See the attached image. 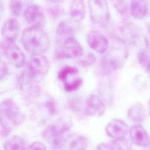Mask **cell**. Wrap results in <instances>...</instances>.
Segmentation results:
<instances>
[{
	"mask_svg": "<svg viewBox=\"0 0 150 150\" xmlns=\"http://www.w3.org/2000/svg\"><path fill=\"white\" fill-rule=\"evenodd\" d=\"M128 56L127 45L117 39L103 53L101 62L102 69L106 73L117 70L123 67Z\"/></svg>",
	"mask_w": 150,
	"mask_h": 150,
	"instance_id": "obj_1",
	"label": "cell"
},
{
	"mask_svg": "<svg viewBox=\"0 0 150 150\" xmlns=\"http://www.w3.org/2000/svg\"><path fill=\"white\" fill-rule=\"evenodd\" d=\"M22 42L25 50L34 54H40L46 51L50 46V39L42 29L29 28L24 30Z\"/></svg>",
	"mask_w": 150,
	"mask_h": 150,
	"instance_id": "obj_2",
	"label": "cell"
},
{
	"mask_svg": "<svg viewBox=\"0 0 150 150\" xmlns=\"http://www.w3.org/2000/svg\"><path fill=\"white\" fill-rule=\"evenodd\" d=\"M24 120V115L18 104L10 98L0 104V125L6 132L19 127Z\"/></svg>",
	"mask_w": 150,
	"mask_h": 150,
	"instance_id": "obj_3",
	"label": "cell"
},
{
	"mask_svg": "<svg viewBox=\"0 0 150 150\" xmlns=\"http://www.w3.org/2000/svg\"><path fill=\"white\" fill-rule=\"evenodd\" d=\"M71 127V121L68 118H62L56 124L47 126L43 132V137L49 146L54 149L64 146V134Z\"/></svg>",
	"mask_w": 150,
	"mask_h": 150,
	"instance_id": "obj_4",
	"label": "cell"
},
{
	"mask_svg": "<svg viewBox=\"0 0 150 150\" xmlns=\"http://www.w3.org/2000/svg\"><path fill=\"white\" fill-rule=\"evenodd\" d=\"M91 20L95 24L104 27L110 20V11L105 1H90L88 2Z\"/></svg>",
	"mask_w": 150,
	"mask_h": 150,
	"instance_id": "obj_5",
	"label": "cell"
},
{
	"mask_svg": "<svg viewBox=\"0 0 150 150\" xmlns=\"http://www.w3.org/2000/svg\"><path fill=\"white\" fill-rule=\"evenodd\" d=\"M49 67V61L45 56L34 54L29 63L28 75L35 82L40 81L47 74Z\"/></svg>",
	"mask_w": 150,
	"mask_h": 150,
	"instance_id": "obj_6",
	"label": "cell"
},
{
	"mask_svg": "<svg viewBox=\"0 0 150 150\" xmlns=\"http://www.w3.org/2000/svg\"><path fill=\"white\" fill-rule=\"evenodd\" d=\"M79 72L78 69L74 66H65L59 72L58 74L59 79L63 83L66 91L71 92L78 89L83 83V80L80 78H73Z\"/></svg>",
	"mask_w": 150,
	"mask_h": 150,
	"instance_id": "obj_7",
	"label": "cell"
},
{
	"mask_svg": "<svg viewBox=\"0 0 150 150\" xmlns=\"http://www.w3.org/2000/svg\"><path fill=\"white\" fill-rule=\"evenodd\" d=\"M83 50L75 38L66 40L57 51V56L59 58L73 59L81 56Z\"/></svg>",
	"mask_w": 150,
	"mask_h": 150,
	"instance_id": "obj_8",
	"label": "cell"
},
{
	"mask_svg": "<svg viewBox=\"0 0 150 150\" xmlns=\"http://www.w3.org/2000/svg\"><path fill=\"white\" fill-rule=\"evenodd\" d=\"M24 17L32 28H40L44 26L45 17L42 8L37 4H30L25 10Z\"/></svg>",
	"mask_w": 150,
	"mask_h": 150,
	"instance_id": "obj_9",
	"label": "cell"
},
{
	"mask_svg": "<svg viewBox=\"0 0 150 150\" xmlns=\"http://www.w3.org/2000/svg\"><path fill=\"white\" fill-rule=\"evenodd\" d=\"M140 29L136 24L128 22L125 23L120 29V38L121 42L125 45H134L139 39Z\"/></svg>",
	"mask_w": 150,
	"mask_h": 150,
	"instance_id": "obj_10",
	"label": "cell"
},
{
	"mask_svg": "<svg viewBox=\"0 0 150 150\" xmlns=\"http://www.w3.org/2000/svg\"><path fill=\"white\" fill-rule=\"evenodd\" d=\"M87 42L88 46L98 53L103 54L109 46L108 39L99 31L96 30L88 32Z\"/></svg>",
	"mask_w": 150,
	"mask_h": 150,
	"instance_id": "obj_11",
	"label": "cell"
},
{
	"mask_svg": "<svg viewBox=\"0 0 150 150\" xmlns=\"http://www.w3.org/2000/svg\"><path fill=\"white\" fill-rule=\"evenodd\" d=\"M4 53L9 62L14 66L20 67L25 61V57L22 50L14 42H8L4 46Z\"/></svg>",
	"mask_w": 150,
	"mask_h": 150,
	"instance_id": "obj_12",
	"label": "cell"
},
{
	"mask_svg": "<svg viewBox=\"0 0 150 150\" xmlns=\"http://www.w3.org/2000/svg\"><path fill=\"white\" fill-rule=\"evenodd\" d=\"M105 110L104 103L97 95H91L86 100L84 111L87 115L93 117L102 116Z\"/></svg>",
	"mask_w": 150,
	"mask_h": 150,
	"instance_id": "obj_13",
	"label": "cell"
},
{
	"mask_svg": "<svg viewBox=\"0 0 150 150\" xmlns=\"http://www.w3.org/2000/svg\"><path fill=\"white\" fill-rule=\"evenodd\" d=\"M128 131L127 124L123 120L114 119L110 121L105 127L107 135L114 139L124 138Z\"/></svg>",
	"mask_w": 150,
	"mask_h": 150,
	"instance_id": "obj_14",
	"label": "cell"
},
{
	"mask_svg": "<svg viewBox=\"0 0 150 150\" xmlns=\"http://www.w3.org/2000/svg\"><path fill=\"white\" fill-rule=\"evenodd\" d=\"M129 135L131 142L137 146L146 147L149 143L148 133L139 124L132 126L129 130Z\"/></svg>",
	"mask_w": 150,
	"mask_h": 150,
	"instance_id": "obj_15",
	"label": "cell"
},
{
	"mask_svg": "<svg viewBox=\"0 0 150 150\" xmlns=\"http://www.w3.org/2000/svg\"><path fill=\"white\" fill-rule=\"evenodd\" d=\"M87 142L86 138L77 133H71L64 137L66 150H86Z\"/></svg>",
	"mask_w": 150,
	"mask_h": 150,
	"instance_id": "obj_16",
	"label": "cell"
},
{
	"mask_svg": "<svg viewBox=\"0 0 150 150\" xmlns=\"http://www.w3.org/2000/svg\"><path fill=\"white\" fill-rule=\"evenodd\" d=\"M19 32V26L15 18L7 20L2 28V35L8 42H14Z\"/></svg>",
	"mask_w": 150,
	"mask_h": 150,
	"instance_id": "obj_17",
	"label": "cell"
},
{
	"mask_svg": "<svg viewBox=\"0 0 150 150\" xmlns=\"http://www.w3.org/2000/svg\"><path fill=\"white\" fill-rule=\"evenodd\" d=\"M75 31L72 25L67 21H62L57 25L56 32V42L62 45L66 40L74 38Z\"/></svg>",
	"mask_w": 150,
	"mask_h": 150,
	"instance_id": "obj_18",
	"label": "cell"
},
{
	"mask_svg": "<svg viewBox=\"0 0 150 150\" xmlns=\"http://www.w3.org/2000/svg\"><path fill=\"white\" fill-rule=\"evenodd\" d=\"M127 117L131 121L139 124L146 119V113L144 107L141 103L133 104L127 111Z\"/></svg>",
	"mask_w": 150,
	"mask_h": 150,
	"instance_id": "obj_19",
	"label": "cell"
},
{
	"mask_svg": "<svg viewBox=\"0 0 150 150\" xmlns=\"http://www.w3.org/2000/svg\"><path fill=\"white\" fill-rule=\"evenodd\" d=\"M70 15L73 21L76 22L82 21L86 15V8L84 2L80 0L71 1L70 7Z\"/></svg>",
	"mask_w": 150,
	"mask_h": 150,
	"instance_id": "obj_20",
	"label": "cell"
},
{
	"mask_svg": "<svg viewBox=\"0 0 150 150\" xmlns=\"http://www.w3.org/2000/svg\"><path fill=\"white\" fill-rule=\"evenodd\" d=\"M130 11L132 16L137 19H142L146 15L148 4L146 1H132L129 5Z\"/></svg>",
	"mask_w": 150,
	"mask_h": 150,
	"instance_id": "obj_21",
	"label": "cell"
},
{
	"mask_svg": "<svg viewBox=\"0 0 150 150\" xmlns=\"http://www.w3.org/2000/svg\"><path fill=\"white\" fill-rule=\"evenodd\" d=\"M4 150H27V142L19 135H13L5 141Z\"/></svg>",
	"mask_w": 150,
	"mask_h": 150,
	"instance_id": "obj_22",
	"label": "cell"
},
{
	"mask_svg": "<svg viewBox=\"0 0 150 150\" xmlns=\"http://www.w3.org/2000/svg\"><path fill=\"white\" fill-rule=\"evenodd\" d=\"M110 146L111 150H133L131 142L125 138L114 139Z\"/></svg>",
	"mask_w": 150,
	"mask_h": 150,
	"instance_id": "obj_23",
	"label": "cell"
},
{
	"mask_svg": "<svg viewBox=\"0 0 150 150\" xmlns=\"http://www.w3.org/2000/svg\"><path fill=\"white\" fill-rule=\"evenodd\" d=\"M138 61L139 63L144 67L147 68L150 64V54L146 50L139 51L138 54Z\"/></svg>",
	"mask_w": 150,
	"mask_h": 150,
	"instance_id": "obj_24",
	"label": "cell"
},
{
	"mask_svg": "<svg viewBox=\"0 0 150 150\" xmlns=\"http://www.w3.org/2000/svg\"><path fill=\"white\" fill-rule=\"evenodd\" d=\"M9 7L12 13L14 15L18 16L20 15L23 8V2L17 1H11Z\"/></svg>",
	"mask_w": 150,
	"mask_h": 150,
	"instance_id": "obj_25",
	"label": "cell"
},
{
	"mask_svg": "<svg viewBox=\"0 0 150 150\" xmlns=\"http://www.w3.org/2000/svg\"><path fill=\"white\" fill-rule=\"evenodd\" d=\"M128 2L126 1H116L114 2V6L120 13L124 15L128 11Z\"/></svg>",
	"mask_w": 150,
	"mask_h": 150,
	"instance_id": "obj_26",
	"label": "cell"
},
{
	"mask_svg": "<svg viewBox=\"0 0 150 150\" xmlns=\"http://www.w3.org/2000/svg\"><path fill=\"white\" fill-rule=\"evenodd\" d=\"M96 60L95 56L90 52H88L87 55L82 57L80 60H79L80 64L83 65L84 66H88L93 64Z\"/></svg>",
	"mask_w": 150,
	"mask_h": 150,
	"instance_id": "obj_27",
	"label": "cell"
},
{
	"mask_svg": "<svg viewBox=\"0 0 150 150\" xmlns=\"http://www.w3.org/2000/svg\"><path fill=\"white\" fill-rule=\"evenodd\" d=\"M9 73V69L6 63L0 59V80L5 79Z\"/></svg>",
	"mask_w": 150,
	"mask_h": 150,
	"instance_id": "obj_28",
	"label": "cell"
},
{
	"mask_svg": "<svg viewBox=\"0 0 150 150\" xmlns=\"http://www.w3.org/2000/svg\"><path fill=\"white\" fill-rule=\"evenodd\" d=\"M27 150H47V149L43 143L40 141H35L28 147Z\"/></svg>",
	"mask_w": 150,
	"mask_h": 150,
	"instance_id": "obj_29",
	"label": "cell"
},
{
	"mask_svg": "<svg viewBox=\"0 0 150 150\" xmlns=\"http://www.w3.org/2000/svg\"><path fill=\"white\" fill-rule=\"evenodd\" d=\"M45 107L47 108L48 111L51 114H56L57 112V108L56 105V103L52 99H50L47 101Z\"/></svg>",
	"mask_w": 150,
	"mask_h": 150,
	"instance_id": "obj_30",
	"label": "cell"
},
{
	"mask_svg": "<svg viewBox=\"0 0 150 150\" xmlns=\"http://www.w3.org/2000/svg\"><path fill=\"white\" fill-rule=\"evenodd\" d=\"M145 43L146 48L150 50V29H148V31L145 37Z\"/></svg>",
	"mask_w": 150,
	"mask_h": 150,
	"instance_id": "obj_31",
	"label": "cell"
},
{
	"mask_svg": "<svg viewBox=\"0 0 150 150\" xmlns=\"http://www.w3.org/2000/svg\"><path fill=\"white\" fill-rule=\"evenodd\" d=\"M96 150H111V148L110 145L105 143H101L97 146Z\"/></svg>",
	"mask_w": 150,
	"mask_h": 150,
	"instance_id": "obj_32",
	"label": "cell"
},
{
	"mask_svg": "<svg viewBox=\"0 0 150 150\" xmlns=\"http://www.w3.org/2000/svg\"><path fill=\"white\" fill-rule=\"evenodd\" d=\"M148 112L150 115V100H149V102H148Z\"/></svg>",
	"mask_w": 150,
	"mask_h": 150,
	"instance_id": "obj_33",
	"label": "cell"
},
{
	"mask_svg": "<svg viewBox=\"0 0 150 150\" xmlns=\"http://www.w3.org/2000/svg\"><path fill=\"white\" fill-rule=\"evenodd\" d=\"M146 70H148V73H149V74H150V64H149V65L148 66V67L146 68Z\"/></svg>",
	"mask_w": 150,
	"mask_h": 150,
	"instance_id": "obj_34",
	"label": "cell"
},
{
	"mask_svg": "<svg viewBox=\"0 0 150 150\" xmlns=\"http://www.w3.org/2000/svg\"><path fill=\"white\" fill-rule=\"evenodd\" d=\"M148 29H150V19H149V22L148 23Z\"/></svg>",
	"mask_w": 150,
	"mask_h": 150,
	"instance_id": "obj_35",
	"label": "cell"
},
{
	"mask_svg": "<svg viewBox=\"0 0 150 150\" xmlns=\"http://www.w3.org/2000/svg\"><path fill=\"white\" fill-rule=\"evenodd\" d=\"M3 134H1V130H0V138H1V135H2Z\"/></svg>",
	"mask_w": 150,
	"mask_h": 150,
	"instance_id": "obj_36",
	"label": "cell"
},
{
	"mask_svg": "<svg viewBox=\"0 0 150 150\" xmlns=\"http://www.w3.org/2000/svg\"><path fill=\"white\" fill-rule=\"evenodd\" d=\"M149 144H150V141H149Z\"/></svg>",
	"mask_w": 150,
	"mask_h": 150,
	"instance_id": "obj_37",
	"label": "cell"
}]
</instances>
